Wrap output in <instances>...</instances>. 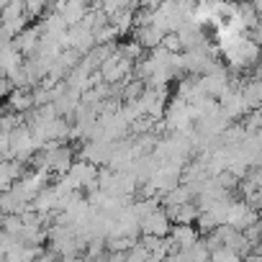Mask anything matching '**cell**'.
I'll return each instance as SVG.
<instances>
[{"label": "cell", "mask_w": 262, "mask_h": 262, "mask_svg": "<svg viewBox=\"0 0 262 262\" xmlns=\"http://www.w3.org/2000/svg\"><path fill=\"white\" fill-rule=\"evenodd\" d=\"M193 123L195 121V113H193V105H188L185 100L175 98L170 105H167V113H165V126H170L172 131H180V134H190L195 128Z\"/></svg>", "instance_id": "1"}, {"label": "cell", "mask_w": 262, "mask_h": 262, "mask_svg": "<svg viewBox=\"0 0 262 262\" xmlns=\"http://www.w3.org/2000/svg\"><path fill=\"white\" fill-rule=\"evenodd\" d=\"M198 85H201V90H203L208 98H219V100L234 88V85H231V75H229L224 67H219V70H213V72L198 77Z\"/></svg>", "instance_id": "2"}, {"label": "cell", "mask_w": 262, "mask_h": 262, "mask_svg": "<svg viewBox=\"0 0 262 262\" xmlns=\"http://www.w3.org/2000/svg\"><path fill=\"white\" fill-rule=\"evenodd\" d=\"M257 221H259V213H257V208H254L252 203H247V201H234V203H231L226 226H231V229H236V231H247V229L254 226Z\"/></svg>", "instance_id": "3"}, {"label": "cell", "mask_w": 262, "mask_h": 262, "mask_svg": "<svg viewBox=\"0 0 262 262\" xmlns=\"http://www.w3.org/2000/svg\"><path fill=\"white\" fill-rule=\"evenodd\" d=\"M98 175H100V170H98L95 165H90V162L80 160V162H75V165H72V170L67 172V180L72 183V188H75V190H80V188L95 190V188H98Z\"/></svg>", "instance_id": "4"}, {"label": "cell", "mask_w": 262, "mask_h": 262, "mask_svg": "<svg viewBox=\"0 0 262 262\" xmlns=\"http://www.w3.org/2000/svg\"><path fill=\"white\" fill-rule=\"evenodd\" d=\"M170 224H172V219L167 216V211H165V208H160V211L149 213V216H147V219L142 221V234H144V236H157V239H167V236L172 234Z\"/></svg>", "instance_id": "5"}, {"label": "cell", "mask_w": 262, "mask_h": 262, "mask_svg": "<svg viewBox=\"0 0 262 262\" xmlns=\"http://www.w3.org/2000/svg\"><path fill=\"white\" fill-rule=\"evenodd\" d=\"M219 105H221V111H224L231 121L249 113V108H247V103H244V95H242V85H234V88L219 100Z\"/></svg>", "instance_id": "6"}, {"label": "cell", "mask_w": 262, "mask_h": 262, "mask_svg": "<svg viewBox=\"0 0 262 262\" xmlns=\"http://www.w3.org/2000/svg\"><path fill=\"white\" fill-rule=\"evenodd\" d=\"M170 242H172V247H178V252H188L195 244H201V234L190 224H175L172 234H170Z\"/></svg>", "instance_id": "7"}, {"label": "cell", "mask_w": 262, "mask_h": 262, "mask_svg": "<svg viewBox=\"0 0 262 262\" xmlns=\"http://www.w3.org/2000/svg\"><path fill=\"white\" fill-rule=\"evenodd\" d=\"M8 108L13 111V113H18V116H24V113H29V111H34V90H13V95L8 98Z\"/></svg>", "instance_id": "8"}, {"label": "cell", "mask_w": 262, "mask_h": 262, "mask_svg": "<svg viewBox=\"0 0 262 262\" xmlns=\"http://www.w3.org/2000/svg\"><path fill=\"white\" fill-rule=\"evenodd\" d=\"M211 262H244V259H242V254H239L236 249H231V247H221V249L211 252Z\"/></svg>", "instance_id": "9"}, {"label": "cell", "mask_w": 262, "mask_h": 262, "mask_svg": "<svg viewBox=\"0 0 262 262\" xmlns=\"http://www.w3.org/2000/svg\"><path fill=\"white\" fill-rule=\"evenodd\" d=\"M249 39H252V41H254V44L262 49V16H259V24H257V26L249 31Z\"/></svg>", "instance_id": "10"}, {"label": "cell", "mask_w": 262, "mask_h": 262, "mask_svg": "<svg viewBox=\"0 0 262 262\" xmlns=\"http://www.w3.org/2000/svg\"><path fill=\"white\" fill-rule=\"evenodd\" d=\"M44 11H47L44 3H36V0H34V3H26V16H39V13H44Z\"/></svg>", "instance_id": "11"}, {"label": "cell", "mask_w": 262, "mask_h": 262, "mask_svg": "<svg viewBox=\"0 0 262 262\" xmlns=\"http://www.w3.org/2000/svg\"><path fill=\"white\" fill-rule=\"evenodd\" d=\"M249 180H252V183H254V185L262 190V162H259V165H257V167L249 172Z\"/></svg>", "instance_id": "12"}, {"label": "cell", "mask_w": 262, "mask_h": 262, "mask_svg": "<svg viewBox=\"0 0 262 262\" xmlns=\"http://www.w3.org/2000/svg\"><path fill=\"white\" fill-rule=\"evenodd\" d=\"M244 262H262V252H254V254H247Z\"/></svg>", "instance_id": "13"}]
</instances>
